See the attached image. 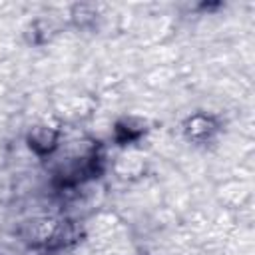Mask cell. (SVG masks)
I'll return each mask as SVG.
<instances>
[{"label":"cell","instance_id":"1","mask_svg":"<svg viewBox=\"0 0 255 255\" xmlns=\"http://www.w3.org/2000/svg\"><path fill=\"white\" fill-rule=\"evenodd\" d=\"M56 145V131L50 128H36L30 133V147L36 149L38 153H46Z\"/></svg>","mask_w":255,"mask_h":255},{"label":"cell","instance_id":"2","mask_svg":"<svg viewBox=\"0 0 255 255\" xmlns=\"http://www.w3.org/2000/svg\"><path fill=\"white\" fill-rule=\"evenodd\" d=\"M213 122L209 120V118H205V116H195V118H191L189 122H187V128H185V131H187V135L191 137V139H205L211 131H213Z\"/></svg>","mask_w":255,"mask_h":255}]
</instances>
